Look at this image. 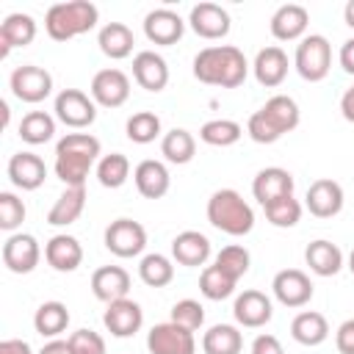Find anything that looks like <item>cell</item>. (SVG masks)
Segmentation results:
<instances>
[{
	"label": "cell",
	"instance_id": "cell-25",
	"mask_svg": "<svg viewBox=\"0 0 354 354\" xmlns=\"http://www.w3.org/2000/svg\"><path fill=\"white\" fill-rule=\"evenodd\" d=\"M44 260L55 271H75L83 263V246L75 235H53L44 243Z\"/></svg>",
	"mask_w": 354,
	"mask_h": 354
},
{
	"label": "cell",
	"instance_id": "cell-40",
	"mask_svg": "<svg viewBox=\"0 0 354 354\" xmlns=\"http://www.w3.org/2000/svg\"><path fill=\"white\" fill-rule=\"evenodd\" d=\"M235 285H238V282L230 279L218 266H205L202 274H199V290H202V296L210 299V301H221V299L232 296Z\"/></svg>",
	"mask_w": 354,
	"mask_h": 354
},
{
	"label": "cell",
	"instance_id": "cell-30",
	"mask_svg": "<svg viewBox=\"0 0 354 354\" xmlns=\"http://www.w3.org/2000/svg\"><path fill=\"white\" fill-rule=\"evenodd\" d=\"M97 44L102 50V55L113 58V61H122L133 53V30L124 25V22H108L100 28V36H97Z\"/></svg>",
	"mask_w": 354,
	"mask_h": 354
},
{
	"label": "cell",
	"instance_id": "cell-6",
	"mask_svg": "<svg viewBox=\"0 0 354 354\" xmlns=\"http://www.w3.org/2000/svg\"><path fill=\"white\" fill-rule=\"evenodd\" d=\"M55 119L72 130H83L97 119V102L80 88H64L55 97Z\"/></svg>",
	"mask_w": 354,
	"mask_h": 354
},
{
	"label": "cell",
	"instance_id": "cell-54",
	"mask_svg": "<svg viewBox=\"0 0 354 354\" xmlns=\"http://www.w3.org/2000/svg\"><path fill=\"white\" fill-rule=\"evenodd\" d=\"M343 19H346L348 28H354V0L346 3V8H343Z\"/></svg>",
	"mask_w": 354,
	"mask_h": 354
},
{
	"label": "cell",
	"instance_id": "cell-10",
	"mask_svg": "<svg viewBox=\"0 0 354 354\" xmlns=\"http://www.w3.org/2000/svg\"><path fill=\"white\" fill-rule=\"evenodd\" d=\"M91 100L102 108H119L127 102L130 97V77L122 72V69H100L94 77H91Z\"/></svg>",
	"mask_w": 354,
	"mask_h": 354
},
{
	"label": "cell",
	"instance_id": "cell-33",
	"mask_svg": "<svg viewBox=\"0 0 354 354\" xmlns=\"http://www.w3.org/2000/svg\"><path fill=\"white\" fill-rule=\"evenodd\" d=\"M243 335L232 324H216L202 335V351L205 354H241Z\"/></svg>",
	"mask_w": 354,
	"mask_h": 354
},
{
	"label": "cell",
	"instance_id": "cell-22",
	"mask_svg": "<svg viewBox=\"0 0 354 354\" xmlns=\"http://www.w3.org/2000/svg\"><path fill=\"white\" fill-rule=\"evenodd\" d=\"M307 22H310V11L299 3H285L274 11L271 17V36L279 39V41H293V39H301L304 30H307Z\"/></svg>",
	"mask_w": 354,
	"mask_h": 354
},
{
	"label": "cell",
	"instance_id": "cell-8",
	"mask_svg": "<svg viewBox=\"0 0 354 354\" xmlns=\"http://www.w3.org/2000/svg\"><path fill=\"white\" fill-rule=\"evenodd\" d=\"M147 348L149 354H196V340L194 332L166 321V324H155L147 335Z\"/></svg>",
	"mask_w": 354,
	"mask_h": 354
},
{
	"label": "cell",
	"instance_id": "cell-43",
	"mask_svg": "<svg viewBox=\"0 0 354 354\" xmlns=\"http://www.w3.org/2000/svg\"><path fill=\"white\" fill-rule=\"evenodd\" d=\"M249 263H252L249 252H246L243 246H238V243H230V246H224V249L216 254V263H213V266H218L230 279L238 282V279L249 271Z\"/></svg>",
	"mask_w": 354,
	"mask_h": 354
},
{
	"label": "cell",
	"instance_id": "cell-49",
	"mask_svg": "<svg viewBox=\"0 0 354 354\" xmlns=\"http://www.w3.org/2000/svg\"><path fill=\"white\" fill-rule=\"evenodd\" d=\"M252 354H285V348L274 335H257L252 340Z\"/></svg>",
	"mask_w": 354,
	"mask_h": 354
},
{
	"label": "cell",
	"instance_id": "cell-5",
	"mask_svg": "<svg viewBox=\"0 0 354 354\" xmlns=\"http://www.w3.org/2000/svg\"><path fill=\"white\" fill-rule=\"evenodd\" d=\"M293 66L296 72L307 80V83H318L329 75L332 69V47L326 41V36L321 33H310L296 44V55H293Z\"/></svg>",
	"mask_w": 354,
	"mask_h": 354
},
{
	"label": "cell",
	"instance_id": "cell-19",
	"mask_svg": "<svg viewBox=\"0 0 354 354\" xmlns=\"http://www.w3.org/2000/svg\"><path fill=\"white\" fill-rule=\"evenodd\" d=\"M133 80L147 91H163L169 83V66L163 55L152 50H141L133 58Z\"/></svg>",
	"mask_w": 354,
	"mask_h": 354
},
{
	"label": "cell",
	"instance_id": "cell-50",
	"mask_svg": "<svg viewBox=\"0 0 354 354\" xmlns=\"http://www.w3.org/2000/svg\"><path fill=\"white\" fill-rule=\"evenodd\" d=\"M337 61H340L343 72L354 75V39H346V41H343V47H340V55H337Z\"/></svg>",
	"mask_w": 354,
	"mask_h": 354
},
{
	"label": "cell",
	"instance_id": "cell-24",
	"mask_svg": "<svg viewBox=\"0 0 354 354\" xmlns=\"http://www.w3.org/2000/svg\"><path fill=\"white\" fill-rule=\"evenodd\" d=\"M252 69H254V77H257L260 86L274 88V86H279V83L288 77V55H285V50L277 47V44L263 47V50L254 55Z\"/></svg>",
	"mask_w": 354,
	"mask_h": 354
},
{
	"label": "cell",
	"instance_id": "cell-39",
	"mask_svg": "<svg viewBox=\"0 0 354 354\" xmlns=\"http://www.w3.org/2000/svg\"><path fill=\"white\" fill-rule=\"evenodd\" d=\"M243 136V127L232 119H210L199 127V138L210 147H232Z\"/></svg>",
	"mask_w": 354,
	"mask_h": 354
},
{
	"label": "cell",
	"instance_id": "cell-38",
	"mask_svg": "<svg viewBox=\"0 0 354 354\" xmlns=\"http://www.w3.org/2000/svg\"><path fill=\"white\" fill-rule=\"evenodd\" d=\"M130 177V160L122 152L102 155L97 163V180L102 188H122Z\"/></svg>",
	"mask_w": 354,
	"mask_h": 354
},
{
	"label": "cell",
	"instance_id": "cell-44",
	"mask_svg": "<svg viewBox=\"0 0 354 354\" xmlns=\"http://www.w3.org/2000/svg\"><path fill=\"white\" fill-rule=\"evenodd\" d=\"M22 221H25V205H22V199L17 194H11V191H3L0 194V230L14 232Z\"/></svg>",
	"mask_w": 354,
	"mask_h": 354
},
{
	"label": "cell",
	"instance_id": "cell-2",
	"mask_svg": "<svg viewBox=\"0 0 354 354\" xmlns=\"http://www.w3.org/2000/svg\"><path fill=\"white\" fill-rule=\"evenodd\" d=\"M100 155V138L91 133H66L55 144V177L66 185H83Z\"/></svg>",
	"mask_w": 354,
	"mask_h": 354
},
{
	"label": "cell",
	"instance_id": "cell-32",
	"mask_svg": "<svg viewBox=\"0 0 354 354\" xmlns=\"http://www.w3.org/2000/svg\"><path fill=\"white\" fill-rule=\"evenodd\" d=\"M263 113H266V119L285 136V133H290V130H296L299 127V119H301V113H299V105H296V100L293 97H288V94H274L263 108H260Z\"/></svg>",
	"mask_w": 354,
	"mask_h": 354
},
{
	"label": "cell",
	"instance_id": "cell-26",
	"mask_svg": "<svg viewBox=\"0 0 354 354\" xmlns=\"http://www.w3.org/2000/svg\"><path fill=\"white\" fill-rule=\"evenodd\" d=\"M133 180H136V188L144 199H160V196H166V191L171 185L169 169L160 160H149V158L136 166Z\"/></svg>",
	"mask_w": 354,
	"mask_h": 354
},
{
	"label": "cell",
	"instance_id": "cell-52",
	"mask_svg": "<svg viewBox=\"0 0 354 354\" xmlns=\"http://www.w3.org/2000/svg\"><path fill=\"white\" fill-rule=\"evenodd\" d=\"M340 113H343L346 122L354 124V86L343 91V97H340Z\"/></svg>",
	"mask_w": 354,
	"mask_h": 354
},
{
	"label": "cell",
	"instance_id": "cell-37",
	"mask_svg": "<svg viewBox=\"0 0 354 354\" xmlns=\"http://www.w3.org/2000/svg\"><path fill=\"white\" fill-rule=\"evenodd\" d=\"M53 133H55V119L50 113H44V111H30L19 122V138L25 144H33V147L44 144V141L53 138Z\"/></svg>",
	"mask_w": 354,
	"mask_h": 354
},
{
	"label": "cell",
	"instance_id": "cell-23",
	"mask_svg": "<svg viewBox=\"0 0 354 354\" xmlns=\"http://www.w3.org/2000/svg\"><path fill=\"white\" fill-rule=\"evenodd\" d=\"M36 39V19L30 14H8L0 25V58H6L14 47H28Z\"/></svg>",
	"mask_w": 354,
	"mask_h": 354
},
{
	"label": "cell",
	"instance_id": "cell-51",
	"mask_svg": "<svg viewBox=\"0 0 354 354\" xmlns=\"http://www.w3.org/2000/svg\"><path fill=\"white\" fill-rule=\"evenodd\" d=\"M0 354H33L30 346L25 340H17V337H8L0 343Z\"/></svg>",
	"mask_w": 354,
	"mask_h": 354
},
{
	"label": "cell",
	"instance_id": "cell-18",
	"mask_svg": "<svg viewBox=\"0 0 354 354\" xmlns=\"http://www.w3.org/2000/svg\"><path fill=\"white\" fill-rule=\"evenodd\" d=\"M232 315H235V321L241 326L260 329V326H266L271 321L274 307H271V299L266 293H260V290H243L235 299V304H232Z\"/></svg>",
	"mask_w": 354,
	"mask_h": 354
},
{
	"label": "cell",
	"instance_id": "cell-34",
	"mask_svg": "<svg viewBox=\"0 0 354 354\" xmlns=\"http://www.w3.org/2000/svg\"><path fill=\"white\" fill-rule=\"evenodd\" d=\"M33 326L41 337H58L69 326V310L64 301H44L33 315Z\"/></svg>",
	"mask_w": 354,
	"mask_h": 354
},
{
	"label": "cell",
	"instance_id": "cell-13",
	"mask_svg": "<svg viewBox=\"0 0 354 354\" xmlns=\"http://www.w3.org/2000/svg\"><path fill=\"white\" fill-rule=\"evenodd\" d=\"M307 210L315 218H332L343 210V188L340 183H335L332 177H321L315 183H310L307 196H304Z\"/></svg>",
	"mask_w": 354,
	"mask_h": 354
},
{
	"label": "cell",
	"instance_id": "cell-3",
	"mask_svg": "<svg viewBox=\"0 0 354 354\" xmlns=\"http://www.w3.org/2000/svg\"><path fill=\"white\" fill-rule=\"evenodd\" d=\"M100 19V11L88 0H69V3H55L44 14V30L55 41H69L80 33H88Z\"/></svg>",
	"mask_w": 354,
	"mask_h": 354
},
{
	"label": "cell",
	"instance_id": "cell-17",
	"mask_svg": "<svg viewBox=\"0 0 354 354\" xmlns=\"http://www.w3.org/2000/svg\"><path fill=\"white\" fill-rule=\"evenodd\" d=\"M188 25L202 39H224L230 33V14L216 3H196L188 14Z\"/></svg>",
	"mask_w": 354,
	"mask_h": 354
},
{
	"label": "cell",
	"instance_id": "cell-46",
	"mask_svg": "<svg viewBox=\"0 0 354 354\" xmlns=\"http://www.w3.org/2000/svg\"><path fill=\"white\" fill-rule=\"evenodd\" d=\"M246 133H249V138L257 141V144H274V141L282 138V133L266 119L263 111H254V113L249 116V122H246Z\"/></svg>",
	"mask_w": 354,
	"mask_h": 354
},
{
	"label": "cell",
	"instance_id": "cell-27",
	"mask_svg": "<svg viewBox=\"0 0 354 354\" xmlns=\"http://www.w3.org/2000/svg\"><path fill=\"white\" fill-rule=\"evenodd\" d=\"M171 257H174L180 266H188V268L205 266L207 257H210V241H207V235H202V232H196V230L180 232V235L171 241Z\"/></svg>",
	"mask_w": 354,
	"mask_h": 354
},
{
	"label": "cell",
	"instance_id": "cell-11",
	"mask_svg": "<svg viewBox=\"0 0 354 354\" xmlns=\"http://www.w3.org/2000/svg\"><path fill=\"white\" fill-rule=\"evenodd\" d=\"M41 260V246L28 232H14L3 243V263L14 274H30Z\"/></svg>",
	"mask_w": 354,
	"mask_h": 354
},
{
	"label": "cell",
	"instance_id": "cell-55",
	"mask_svg": "<svg viewBox=\"0 0 354 354\" xmlns=\"http://www.w3.org/2000/svg\"><path fill=\"white\" fill-rule=\"evenodd\" d=\"M348 271L354 274V249H351V254H348Z\"/></svg>",
	"mask_w": 354,
	"mask_h": 354
},
{
	"label": "cell",
	"instance_id": "cell-53",
	"mask_svg": "<svg viewBox=\"0 0 354 354\" xmlns=\"http://www.w3.org/2000/svg\"><path fill=\"white\" fill-rule=\"evenodd\" d=\"M39 354H72V346H69V340H58V337H53L50 343L41 346Z\"/></svg>",
	"mask_w": 354,
	"mask_h": 354
},
{
	"label": "cell",
	"instance_id": "cell-42",
	"mask_svg": "<svg viewBox=\"0 0 354 354\" xmlns=\"http://www.w3.org/2000/svg\"><path fill=\"white\" fill-rule=\"evenodd\" d=\"M263 210H266V218H268L274 227H279V230L296 227V224H299V218H301V202H299V199H293V194H290V196H279V199L268 202Z\"/></svg>",
	"mask_w": 354,
	"mask_h": 354
},
{
	"label": "cell",
	"instance_id": "cell-29",
	"mask_svg": "<svg viewBox=\"0 0 354 354\" xmlns=\"http://www.w3.org/2000/svg\"><path fill=\"white\" fill-rule=\"evenodd\" d=\"M86 207V185H66V191L55 199V205L47 213V224L53 227H66L80 218Z\"/></svg>",
	"mask_w": 354,
	"mask_h": 354
},
{
	"label": "cell",
	"instance_id": "cell-47",
	"mask_svg": "<svg viewBox=\"0 0 354 354\" xmlns=\"http://www.w3.org/2000/svg\"><path fill=\"white\" fill-rule=\"evenodd\" d=\"M72 354H105V340L94 329H77L69 335Z\"/></svg>",
	"mask_w": 354,
	"mask_h": 354
},
{
	"label": "cell",
	"instance_id": "cell-45",
	"mask_svg": "<svg viewBox=\"0 0 354 354\" xmlns=\"http://www.w3.org/2000/svg\"><path fill=\"white\" fill-rule=\"evenodd\" d=\"M171 321L196 332L202 324H205V307L196 301V299H180L174 307H171Z\"/></svg>",
	"mask_w": 354,
	"mask_h": 354
},
{
	"label": "cell",
	"instance_id": "cell-9",
	"mask_svg": "<svg viewBox=\"0 0 354 354\" xmlns=\"http://www.w3.org/2000/svg\"><path fill=\"white\" fill-rule=\"evenodd\" d=\"M147 246V230L133 218H116L105 230V249L116 257H136Z\"/></svg>",
	"mask_w": 354,
	"mask_h": 354
},
{
	"label": "cell",
	"instance_id": "cell-41",
	"mask_svg": "<svg viewBox=\"0 0 354 354\" xmlns=\"http://www.w3.org/2000/svg\"><path fill=\"white\" fill-rule=\"evenodd\" d=\"M124 133H127V138L133 144H152L160 136V119L152 111H138V113H133L127 119Z\"/></svg>",
	"mask_w": 354,
	"mask_h": 354
},
{
	"label": "cell",
	"instance_id": "cell-16",
	"mask_svg": "<svg viewBox=\"0 0 354 354\" xmlns=\"http://www.w3.org/2000/svg\"><path fill=\"white\" fill-rule=\"evenodd\" d=\"M102 324H105V329L113 337H133L141 329V324H144V313H141L138 301L119 299V301L108 304V310L102 315Z\"/></svg>",
	"mask_w": 354,
	"mask_h": 354
},
{
	"label": "cell",
	"instance_id": "cell-35",
	"mask_svg": "<svg viewBox=\"0 0 354 354\" xmlns=\"http://www.w3.org/2000/svg\"><path fill=\"white\" fill-rule=\"evenodd\" d=\"M160 152H163V158H166L169 163L183 166V163L194 160V155H196V141H194V136H191L188 130L174 127V130H169V133L160 138Z\"/></svg>",
	"mask_w": 354,
	"mask_h": 354
},
{
	"label": "cell",
	"instance_id": "cell-1",
	"mask_svg": "<svg viewBox=\"0 0 354 354\" xmlns=\"http://www.w3.org/2000/svg\"><path fill=\"white\" fill-rule=\"evenodd\" d=\"M249 64L246 55L235 44H213L196 53L194 58V77L207 86L235 88L246 80Z\"/></svg>",
	"mask_w": 354,
	"mask_h": 354
},
{
	"label": "cell",
	"instance_id": "cell-7",
	"mask_svg": "<svg viewBox=\"0 0 354 354\" xmlns=\"http://www.w3.org/2000/svg\"><path fill=\"white\" fill-rule=\"evenodd\" d=\"M8 86H11V94L22 102H41L53 91V75L36 64H22L11 72Z\"/></svg>",
	"mask_w": 354,
	"mask_h": 354
},
{
	"label": "cell",
	"instance_id": "cell-31",
	"mask_svg": "<svg viewBox=\"0 0 354 354\" xmlns=\"http://www.w3.org/2000/svg\"><path fill=\"white\" fill-rule=\"evenodd\" d=\"M290 335L296 343L301 346H321L329 337V324L321 313L315 310H301L293 321H290Z\"/></svg>",
	"mask_w": 354,
	"mask_h": 354
},
{
	"label": "cell",
	"instance_id": "cell-21",
	"mask_svg": "<svg viewBox=\"0 0 354 354\" xmlns=\"http://www.w3.org/2000/svg\"><path fill=\"white\" fill-rule=\"evenodd\" d=\"M127 290H130V274L122 266H100L91 274V293L105 304L127 299Z\"/></svg>",
	"mask_w": 354,
	"mask_h": 354
},
{
	"label": "cell",
	"instance_id": "cell-14",
	"mask_svg": "<svg viewBox=\"0 0 354 354\" xmlns=\"http://www.w3.org/2000/svg\"><path fill=\"white\" fill-rule=\"evenodd\" d=\"M183 30H185V22L171 8H152L144 17V36L152 44H163V47L177 44L183 39Z\"/></svg>",
	"mask_w": 354,
	"mask_h": 354
},
{
	"label": "cell",
	"instance_id": "cell-48",
	"mask_svg": "<svg viewBox=\"0 0 354 354\" xmlns=\"http://www.w3.org/2000/svg\"><path fill=\"white\" fill-rule=\"evenodd\" d=\"M335 346L340 354H354V318L343 321L335 332Z\"/></svg>",
	"mask_w": 354,
	"mask_h": 354
},
{
	"label": "cell",
	"instance_id": "cell-4",
	"mask_svg": "<svg viewBox=\"0 0 354 354\" xmlns=\"http://www.w3.org/2000/svg\"><path fill=\"white\" fill-rule=\"evenodd\" d=\"M207 221L227 232V235H246L252 232L254 227V210L249 207V202L232 191V188H221V191H213L210 199H207Z\"/></svg>",
	"mask_w": 354,
	"mask_h": 354
},
{
	"label": "cell",
	"instance_id": "cell-15",
	"mask_svg": "<svg viewBox=\"0 0 354 354\" xmlns=\"http://www.w3.org/2000/svg\"><path fill=\"white\" fill-rule=\"evenodd\" d=\"M252 194L254 199L266 207L268 202L279 199V196H290L293 194V174L282 166H266L254 174L252 180Z\"/></svg>",
	"mask_w": 354,
	"mask_h": 354
},
{
	"label": "cell",
	"instance_id": "cell-28",
	"mask_svg": "<svg viewBox=\"0 0 354 354\" xmlns=\"http://www.w3.org/2000/svg\"><path fill=\"white\" fill-rule=\"evenodd\" d=\"M304 260H307L310 271L318 274V277H335L343 268V252H340V246L332 243V241H326V238H318V241L307 243Z\"/></svg>",
	"mask_w": 354,
	"mask_h": 354
},
{
	"label": "cell",
	"instance_id": "cell-20",
	"mask_svg": "<svg viewBox=\"0 0 354 354\" xmlns=\"http://www.w3.org/2000/svg\"><path fill=\"white\" fill-rule=\"evenodd\" d=\"M6 171H8V180L17 188H22V191H36L44 183V177H47V166H44V160L36 152H17V155H11Z\"/></svg>",
	"mask_w": 354,
	"mask_h": 354
},
{
	"label": "cell",
	"instance_id": "cell-12",
	"mask_svg": "<svg viewBox=\"0 0 354 354\" xmlns=\"http://www.w3.org/2000/svg\"><path fill=\"white\" fill-rule=\"evenodd\" d=\"M271 290H274L277 301L285 304V307H304L313 299V282L299 268H282V271H277V277L271 282Z\"/></svg>",
	"mask_w": 354,
	"mask_h": 354
},
{
	"label": "cell",
	"instance_id": "cell-36",
	"mask_svg": "<svg viewBox=\"0 0 354 354\" xmlns=\"http://www.w3.org/2000/svg\"><path fill=\"white\" fill-rule=\"evenodd\" d=\"M138 277H141V282L149 285V288H166V285L174 279V266H171V260H169L166 254L152 252V254H144V257H141V263H138Z\"/></svg>",
	"mask_w": 354,
	"mask_h": 354
}]
</instances>
